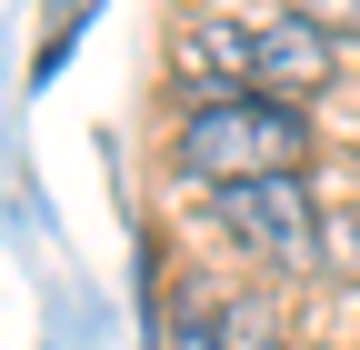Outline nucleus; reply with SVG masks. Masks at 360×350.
<instances>
[{"instance_id":"f257e3e1","label":"nucleus","mask_w":360,"mask_h":350,"mask_svg":"<svg viewBox=\"0 0 360 350\" xmlns=\"http://www.w3.org/2000/svg\"><path fill=\"white\" fill-rule=\"evenodd\" d=\"M310 160V120L290 101H260V91H210L191 120H180V170L210 190H250V181H290Z\"/></svg>"},{"instance_id":"f03ea898","label":"nucleus","mask_w":360,"mask_h":350,"mask_svg":"<svg viewBox=\"0 0 360 350\" xmlns=\"http://www.w3.org/2000/svg\"><path fill=\"white\" fill-rule=\"evenodd\" d=\"M191 70H231L240 91H260V101H290L300 110V91H321V80L340 70V40H330V20L321 11H270V20H200L191 40Z\"/></svg>"},{"instance_id":"7ed1b4c3","label":"nucleus","mask_w":360,"mask_h":350,"mask_svg":"<svg viewBox=\"0 0 360 350\" xmlns=\"http://www.w3.org/2000/svg\"><path fill=\"white\" fill-rule=\"evenodd\" d=\"M220 231H231L250 260L270 271H310L321 260V210H310V181H250V190H220Z\"/></svg>"},{"instance_id":"20e7f679","label":"nucleus","mask_w":360,"mask_h":350,"mask_svg":"<svg viewBox=\"0 0 360 350\" xmlns=\"http://www.w3.org/2000/svg\"><path fill=\"white\" fill-rule=\"evenodd\" d=\"M210 350H281V330H270V300H231L210 330Z\"/></svg>"}]
</instances>
